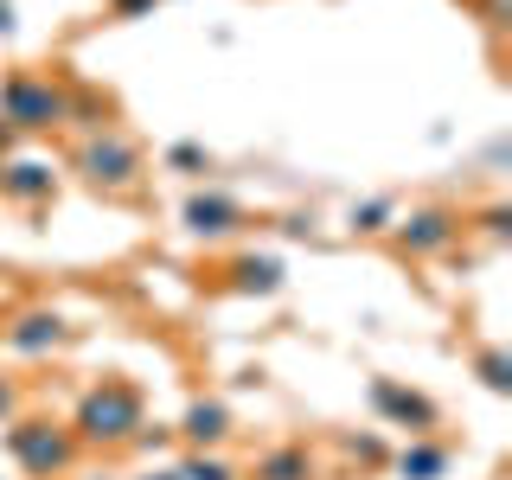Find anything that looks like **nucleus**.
<instances>
[{
	"label": "nucleus",
	"instance_id": "1",
	"mask_svg": "<svg viewBox=\"0 0 512 480\" xmlns=\"http://www.w3.org/2000/svg\"><path fill=\"white\" fill-rule=\"evenodd\" d=\"M148 423V404L128 378H103L77 397V416H71V436L77 448H122L135 442V429Z\"/></svg>",
	"mask_w": 512,
	"mask_h": 480
},
{
	"label": "nucleus",
	"instance_id": "2",
	"mask_svg": "<svg viewBox=\"0 0 512 480\" xmlns=\"http://www.w3.org/2000/svg\"><path fill=\"white\" fill-rule=\"evenodd\" d=\"M71 116V84L64 77H45V71H13L0 84V122L13 135H52Z\"/></svg>",
	"mask_w": 512,
	"mask_h": 480
},
{
	"label": "nucleus",
	"instance_id": "3",
	"mask_svg": "<svg viewBox=\"0 0 512 480\" xmlns=\"http://www.w3.org/2000/svg\"><path fill=\"white\" fill-rule=\"evenodd\" d=\"M7 429V455L20 461V474L32 480H52V474H71L77 468V436L64 423H45V416H13V423H0Z\"/></svg>",
	"mask_w": 512,
	"mask_h": 480
},
{
	"label": "nucleus",
	"instance_id": "4",
	"mask_svg": "<svg viewBox=\"0 0 512 480\" xmlns=\"http://www.w3.org/2000/svg\"><path fill=\"white\" fill-rule=\"evenodd\" d=\"M77 173L96 186V192H128L141 180V148L122 135V128H96V135L77 141Z\"/></svg>",
	"mask_w": 512,
	"mask_h": 480
},
{
	"label": "nucleus",
	"instance_id": "5",
	"mask_svg": "<svg viewBox=\"0 0 512 480\" xmlns=\"http://www.w3.org/2000/svg\"><path fill=\"white\" fill-rule=\"evenodd\" d=\"M461 231H468V224L448 212V205H416V212H397L391 244H397V256H416V263H429V256L455 250Z\"/></svg>",
	"mask_w": 512,
	"mask_h": 480
},
{
	"label": "nucleus",
	"instance_id": "6",
	"mask_svg": "<svg viewBox=\"0 0 512 480\" xmlns=\"http://www.w3.org/2000/svg\"><path fill=\"white\" fill-rule=\"evenodd\" d=\"M372 410H378L391 429H410V436H429V429H442L436 397L410 391V384H397V378H372Z\"/></svg>",
	"mask_w": 512,
	"mask_h": 480
},
{
	"label": "nucleus",
	"instance_id": "7",
	"mask_svg": "<svg viewBox=\"0 0 512 480\" xmlns=\"http://www.w3.org/2000/svg\"><path fill=\"white\" fill-rule=\"evenodd\" d=\"M180 218H186L192 237H212V244H218V237H237V231L250 224V212H244L237 199H224V192H192Z\"/></svg>",
	"mask_w": 512,
	"mask_h": 480
},
{
	"label": "nucleus",
	"instance_id": "8",
	"mask_svg": "<svg viewBox=\"0 0 512 480\" xmlns=\"http://www.w3.org/2000/svg\"><path fill=\"white\" fill-rule=\"evenodd\" d=\"M0 340L13 352H26V359H45V352H58L71 340V327H64V314H52V308H26L13 327H0Z\"/></svg>",
	"mask_w": 512,
	"mask_h": 480
},
{
	"label": "nucleus",
	"instance_id": "9",
	"mask_svg": "<svg viewBox=\"0 0 512 480\" xmlns=\"http://www.w3.org/2000/svg\"><path fill=\"white\" fill-rule=\"evenodd\" d=\"M52 192H58L52 160H13V167H0V199H7V205H26V212H39Z\"/></svg>",
	"mask_w": 512,
	"mask_h": 480
},
{
	"label": "nucleus",
	"instance_id": "10",
	"mask_svg": "<svg viewBox=\"0 0 512 480\" xmlns=\"http://www.w3.org/2000/svg\"><path fill=\"white\" fill-rule=\"evenodd\" d=\"M250 480H320V461H314L308 442H276V448L256 455Z\"/></svg>",
	"mask_w": 512,
	"mask_h": 480
},
{
	"label": "nucleus",
	"instance_id": "11",
	"mask_svg": "<svg viewBox=\"0 0 512 480\" xmlns=\"http://www.w3.org/2000/svg\"><path fill=\"white\" fill-rule=\"evenodd\" d=\"M173 436H186L192 448H218L224 436H231V410H224L218 397H199V404L180 416V429H173Z\"/></svg>",
	"mask_w": 512,
	"mask_h": 480
},
{
	"label": "nucleus",
	"instance_id": "12",
	"mask_svg": "<svg viewBox=\"0 0 512 480\" xmlns=\"http://www.w3.org/2000/svg\"><path fill=\"white\" fill-rule=\"evenodd\" d=\"M231 288H237V295H276V288H282V263H276V256H237V263H231Z\"/></svg>",
	"mask_w": 512,
	"mask_h": 480
},
{
	"label": "nucleus",
	"instance_id": "13",
	"mask_svg": "<svg viewBox=\"0 0 512 480\" xmlns=\"http://www.w3.org/2000/svg\"><path fill=\"white\" fill-rule=\"evenodd\" d=\"M397 474H404V480H442L448 474V442H423V436H416L404 455H397Z\"/></svg>",
	"mask_w": 512,
	"mask_h": 480
},
{
	"label": "nucleus",
	"instance_id": "14",
	"mask_svg": "<svg viewBox=\"0 0 512 480\" xmlns=\"http://www.w3.org/2000/svg\"><path fill=\"white\" fill-rule=\"evenodd\" d=\"M397 224V199H365V205H352L346 212V231L352 237H384Z\"/></svg>",
	"mask_w": 512,
	"mask_h": 480
},
{
	"label": "nucleus",
	"instance_id": "15",
	"mask_svg": "<svg viewBox=\"0 0 512 480\" xmlns=\"http://www.w3.org/2000/svg\"><path fill=\"white\" fill-rule=\"evenodd\" d=\"M160 167H167V173H186V180H205V173H212V154H205L199 141H173V148L160 154Z\"/></svg>",
	"mask_w": 512,
	"mask_h": 480
},
{
	"label": "nucleus",
	"instance_id": "16",
	"mask_svg": "<svg viewBox=\"0 0 512 480\" xmlns=\"http://www.w3.org/2000/svg\"><path fill=\"white\" fill-rule=\"evenodd\" d=\"M474 372H480V384H487V391H512V365H506L500 346H480V352H474Z\"/></svg>",
	"mask_w": 512,
	"mask_h": 480
},
{
	"label": "nucleus",
	"instance_id": "17",
	"mask_svg": "<svg viewBox=\"0 0 512 480\" xmlns=\"http://www.w3.org/2000/svg\"><path fill=\"white\" fill-rule=\"evenodd\" d=\"M173 474H180V480H237L231 461H224V455H205V448H199V455H186Z\"/></svg>",
	"mask_w": 512,
	"mask_h": 480
},
{
	"label": "nucleus",
	"instance_id": "18",
	"mask_svg": "<svg viewBox=\"0 0 512 480\" xmlns=\"http://www.w3.org/2000/svg\"><path fill=\"white\" fill-rule=\"evenodd\" d=\"M160 0H109V20H141V13H154Z\"/></svg>",
	"mask_w": 512,
	"mask_h": 480
},
{
	"label": "nucleus",
	"instance_id": "19",
	"mask_svg": "<svg viewBox=\"0 0 512 480\" xmlns=\"http://www.w3.org/2000/svg\"><path fill=\"white\" fill-rule=\"evenodd\" d=\"M13 416H20V384L0 378V423H13Z\"/></svg>",
	"mask_w": 512,
	"mask_h": 480
},
{
	"label": "nucleus",
	"instance_id": "20",
	"mask_svg": "<svg viewBox=\"0 0 512 480\" xmlns=\"http://www.w3.org/2000/svg\"><path fill=\"white\" fill-rule=\"evenodd\" d=\"M480 224H487L493 237H506V205H487V218H480Z\"/></svg>",
	"mask_w": 512,
	"mask_h": 480
},
{
	"label": "nucleus",
	"instance_id": "21",
	"mask_svg": "<svg viewBox=\"0 0 512 480\" xmlns=\"http://www.w3.org/2000/svg\"><path fill=\"white\" fill-rule=\"evenodd\" d=\"M7 32H13V7H7V0H0V39H7Z\"/></svg>",
	"mask_w": 512,
	"mask_h": 480
},
{
	"label": "nucleus",
	"instance_id": "22",
	"mask_svg": "<svg viewBox=\"0 0 512 480\" xmlns=\"http://www.w3.org/2000/svg\"><path fill=\"white\" fill-rule=\"evenodd\" d=\"M141 480H180V474H173V468H160V474H141Z\"/></svg>",
	"mask_w": 512,
	"mask_h": 480
}]
</instances>
